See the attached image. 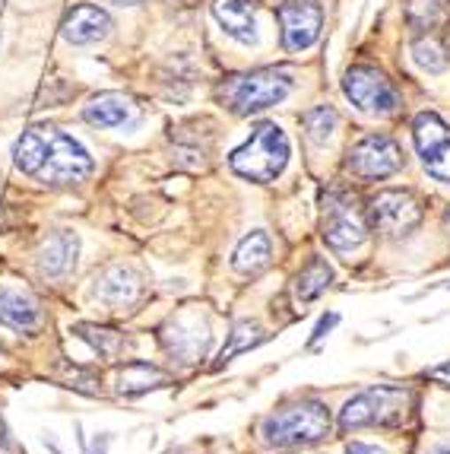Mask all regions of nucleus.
Here are the masks:
<instances>
[{"instance_id": "nucleus-11", "label": "nucleus", "mask_w": 450, "mask_h": 454, "mask_svg": "<svg viewBox=\"0 0 450 454\" xmlns=\"http://www.w3.org/2000/svg\"><path fill=\"white\" fill-rule=\"evenodd\" d=\"M162 340H166V349L181 363H197L203 359L206 347H210V327L206 321L194 318V315H181V318L168 321L162 327Z\"/></svg>"}, {"instance_id": "nucleus-12", "label": "nucleus", "mask_w": 450, "mask_h": 454, "mask_svg": "<svg viewBox=\"0 0 450 454\" xmlns=\"http://www.w3.org/2000/svg\"><path fill=\"white\" fill-rule=\"evenodd\" d=\"M0 327L19 333H35L42 327V305L23 289L0 286Z\"/></svg>"}, {"instance_id": "nucleus-16", "label": "nucleus", "mask_w": 450, "mask_h": 454, "mask_svg": "<svg viewBox=\"0 0 450 454\" xmlns=\"http://www.w3.org/2000/svg\"><path fill=\"white\" fill-rule=\"evenodd\" d=\"M76 251H80L76 235L67 232V229H60V232H54L38 248V270L45 273V277H67L76 267Z\"/></svg>"}, {"instance_id": "nucleus-22", "label": "nucleus", "mask_w": 450, "mask_h": 454, "mask_svg": "<svg viewBox=\"0 0 450 454\" xmlns=\"http://www.w3.org/2000/svg\"><path fill=\"white\" fill-rule=\"evenodd\" d=\"M413 137H415V150H419L422 160H425L428 153H435L444 140H450V130L435 112H422L413 121Z\"/></svg>"}, {"instance_id": "nucleus-30", "label": "nucleus", "mask_w": 450, "mask_h": 454, "mask_svg": "<svg viewBox=\"0 0 450 454\" xmlns=\"http://www.w3.org/2000/svg\"><path fill=\"white\" fill-rule=\"evenodd\" d=\"M345 454H387V451L375 445H365V442H353V445L345 448Z\"/></svg>"}, {"instance_id": "nucleus-15", "label": "nucleus", "mask_w": 450, "mask_h": 454, "mask_svg": "<svg viewBox=\"0 0 450 454\" xmlns=\"http://www.w3.org/2000/svg\"><path fill=\"white\" fill-rule=\"evenodd\" d=\"M143 295V283L130 267H108L96 277V299H102L105 305H134Z\"/></svg>"}, {"instance_id": "nucleus-17", "label": "nucleus", "mask_w": 450, "mask_h": 454, "mask_svg": "<svg viewBox=\"0 0 450 454\" xmlns=\"http://www.w3.org/2000/svg\"><path fill=\"white\" fill-rule=\"evenodd\" d=\"M134 102L120 92H98L89 106L83 108V118L96 128H124L128 121H134Z\"/></svg>"}, {"instance_id": "nucleus-2", "label": "nucleus", "mask_w": 450, "mask_h": 454, "mask_svg": "<svg viewBox=\"0 0 450 454\" xmlns=\"http://www.w3.org/2000/svg\"><path fill=\"white\" fill-rule=\"evenodd\" d=\"M232 168L235 175L248 178V182H273L289 162V137L283 134L279 124H257L254 134L248 137V144L238 146L232 153Z\"/></svg>"}, {"instance_id": "nucleus-8", "label": "nucleus", "mask_w": 450, "mask_h": 454, "mask_svg": "<svg viewBox=\"0 0 450 454\" xmlns=\"http://www.w3.org/2000/svg\"><path fill=\"white\" fill-rule=\"evenodd\" d=\"M368 223L387 239H403L422 223V204L413 191H381L371 200Z\"/></svg>"}, {"instance_id": "nucleus-5", "label": "nucleus", "mask_w": 450, "mask_h": 454, "mask_svg": "<svg viewBox=\"0 0 450 454\" xmlns=\"http://www.w3.org/2000/svg\"><path fill=\"white\" fill-rule=\"evenodd\" d=\"M323 242L333 251H355L368 239V220L353 194L330 191L323 197V220H321Z\"/></svg>"}, {"instance_id": "nucleus-29", "label": "nucleus", "mask_w": 450, "mask_h": 454, "mask_svg": "<svg viewBox=\"0 0 450 454\" xmlns=\"http://www.w3.org/2000/svg\"><path fill=\"white\" fill-rule=\"evenodd\" d=\"M428 379H431V381H441L444 387H450V363L435 365V369L428 372Z\"/></svg>"}, {"instance_id": "nucleus-4", "label": "nucleus", "mask_w": 450, "mask_h": 454, "mask_svg": "<svg viewBox=\"0 0 450 454\" xmlns=\"http://www.w3.org/2000/svg\"><path fill=\"white\" fill-rule=\"evenodd\" d=\"M292 92V76L283 70H254V74H238L219 86V98L232 108L235 114H254L263 108L276 106Z\"/></svg>"}, {"instance_id": "nucleus-14", "label": "nucleus", "mask_w": 450, "mask_h": 454, "mask_svg": "<svg viewBox=\"0 0 450 454\" xmlns=\"http://www.w3.org/2000/svg\"><path fill=\"white\" fill-rule=\"evenodd\" d=\"M213 16L235 42L251 45L257 38V7L254 0H213Z\"/></svg>"}, {"instance_id": "nucleus-31", "label": "nucleus", "mask_w": 450, "mask_h": 454, "mask_svg": "<svg viewBox=\"0 0 450 454\" xmlns=\"http://www.w3.org/2000/svg\"><path fill=\"white\" fill-rule=\"evenodd\" d=\"M0 454H10V435L7 426H4V417H0Z\"/></svg>"}, {"instance_id": "nucleus-10", "label": "nucleus", "mask_w": 450, "mask_h": 454, "mask_svg": "<svg viewBox=\"0 0 450 454\" xmlns=\"http://www.w3.org/2000/svg\"><path fill=\"white\" fill-rule=\"evenodd\" d=\"M279 32H283V45L289 51H308L321 38L323 13L317 0H285L276 10Z\"/></svg>"}, {"instance_id": "nucleus-26", "label": "nucleus", "mask_w": 450, "mask_h": 454, "mask_svg": "<svg viewBox=\"0 0 450 454\" xmlns=\"http://www.w3.org/2000/svg\"><path fill=\"white\" fill-rule=\"evenodd\" d=\"M413 61L419 64L422 70H428V74H441V70H447V51H444V45L435 35L415 38Z\"/></svg>"}, {"instance_id": "nucleus-27", "label": "nucleus", "mask_w": 450, "mask_h": 454, "mask_svg": "<svg viewBox=\"0 0 450 454\" xmlns=\"http://www.w3.org/2000/svg\"><path fill=\"white\" fill-rule=\"evenodd\" d=\"M422 162H425V172L431 175V178H438V182H450V140H444L435 153H428Z\"/></svg>"}, {"instance_id": "nucleus-6", "label": "nucleus", "mask_w": 450, "mask_h": 454, "mask_svg": "<svg viewBox=\"0 0 450 454\" xmlns=\"http://www.w3.org/2000/svg\"><path fill=\"white\" fill-rule=\"evenodd\" d=\"M92 175V156L83 144H76L74 137L58 128H48L45 162L38 168V182L45 184H76L86 182Z\"/></svg>"}, {"instance_id": "nucleus-18", "label": "nucleus", "mask_w": 450, "mask_h": 454, "mask_svg": "<svg viewBox=\"0 0 450 454\" xmlns=\"http://www.w3.org/2000/svg\"><path fill=\"white\" fill-rule=\"evenodd\" d=\"M273 258V245H270V235L267 232H251L244 235L238 242V248H235L232 254V270L235 273H260L263 267L270 264Z\"/></svg>"}, {"instance_id": "nucleus-23", "label": "nucleus", "mask_w": 450, "mask_h": 454, "mask_svg": "<svg viewBox=\"0 0 450 454\" xmlns=\"http://www.w3.org/2000/svg\"><path fill=\"white\" fill-rule=\"evenodd\" d=\"M80 340H86L102 359H118L124 353V333L114 327H98V325H76Z\"/></svg>"}, {"instance_id": "nucleus-34", "label": "nucleus", "mask_w": 450, "mask_h": 454, "mask_svg": "<svg viewBox=\"0 0 450 454\" xmlns=\"http://www.w3.org/2000/svg\"><path fill=\"white\" fill-rule=\"evenodd\" d=\"M114 4H128V7H134V4H140V0H114Z\"/></svg>"}, {"instance_id": "nucleus-24", "label": "nucleus", "mask_w": 450, "mask_h": 454, "mask_svg": "<svg viewBox=\"0 0 450 454\" xmlns=\"http://www.w3.org/2000/svg\"><path fill=\"white\" fill-rule=\"evenodd\" d=\"M263 340V331L257 321H238V325L232 327V333H229V343L222 347V353H219V363H229L232 356H238V353H244V349L257 347V343Z\"/></svg>"}, {"instance_id": "nucleus-7", "label": "nucleus", "mask_w": 450, "mask_h": 454, "mask_svg": "<svg viewBox=\"0 0 450 454\" xmlns=\"http://www.w3.org/2000/svg\"><path fill=\"white\" fill-rule=\"evenodd\" d=\"M343 92L365 114H381L384 118V114H393L400 108V96L387 80V74H381L377 67H365V64H355V67L345 70Z\"/></svg>"}, {"instance_id": "nucleus-32", "label": "nucleus", "mask_w": 450, "mask_h": 454, "mask_svg": "<svg viewBox=\"0 0 450 454\" xmlns=\"http://www.w3.org/2000/svg\"><path fill=\"white\" fill-rule=\"evenodd\" d=\"M108 448V435H102V439H96V448H92V454H105Z\"/></svg>"}, {"instance_id": "nucleus-19", "label": "nucleus", "mask_w": 450, "mask_h": 454, "mask_svg": "<svg viewBox=\"0 0 450 454\" xmlns=\"http://www.w3.org/2000/svg\"><path fill=\"white\" fill-rule=\"evenodd\" d=\"M168 385V375L150 363H128L118 372V394L120 397H140L152 387Z\"/></svg>"}, {"instance_id": "nucleus-1", "label": "nucleus", "mask_w": 450, "mask_h": 454, "mask_svg": "<svg viewBox=\"0 0 450 454\" xmlns=\"http://www.w3.org/2000/svg\"><path fill=\"white\" fill-rule=\"evenodd\" d=\"M333 429L330 410L317 401H301L292 407H283L276 413L263 419L260 439L270 448H299V445H314V442L327 439Z\"/></svg>"}, {"instance_id": "nucleus-33", "label": "nucleus", "mask_w": 450, "mask_h": 454, "mask_svg": "<svg viewBox=\"0 0 450 454\" xmlns=\"http://www.w3.org/2000/svg\"><path fill=\"white\" fill-rule=\"evenodd\" d=\"M428 454H450V445H435V448H428Z\"/></svg>"}, {"instance_id": "nucleus-28", "label": "nucleus", "mask_w": 450, "mask_h": 454, "mask_svg": "<svg viewBox=\"0 0 450 454\" xmlns=\"http://www.w3.org/2000/svg\"><path fill=\"white\" fill-rule=\"evenodd\" d=\"M337 321H339V315H327V318H321V325H317V331L311 333V347H317V343H321L323 337L330 333V327L337 325Z\"/></svg>"}, {"instance_id": "nucleus-25", "label": "nucleus", "mask_w": 450, "mask_h": 454, "mask_svg": "<svg viewBox=\"0 0 450 454\" xmlns=\"http://www.w3.org/2000/svg\"><path fill=\"white\" fill-rule=\"evenodd\" d=\"M337 121L339 118L330 106H317V108H311V112H305V118H301L311 144H327L333 137V130H337Z\"/></svg>"}, {"instance_id": "nucleus-3", "label": "nucleus", "mask_w": 450, "mask_h": 454, "mask_svg": "<svg viewBox=\"0 0 450 454\" xmlns=\"http://www.w3.org/2000/svg\"><path fill=\"white\" fill-rule=\"evenodd\" d=\"M413 407V391L393 385H375L359 391L339 410V429H361V426H397Z\"/></svg>"}, {"instance_id": "nucleus-21", "label": "nucleus", "mask_w": 450, "mask_h": 454, "mask_svg": "<svg viewBox=\"0 0 450 454\" xmlns=\"http://www.w3.org/2000/svg\"><path fill=\"white\" fill-rule=\"evenodd\" d=\"M333 283V267L323 258H311L295 277V299L299 302H311L317 295H323Z\"/></svg>"}, {"instance_id": "nucleus-9", "label": "nucleus", "mask_w": 450, "mask_h": 454, "mask_svg": "<svg viewBox=\"0 0 450 454\" xmlns=\"http://www.w3.org/2000/svg\"><path fill=\"white\" fill-rule=\"evenodd\" d=\"M349 172L359 178H387V175L403 168V150L393 137L387 134H368L349 146Z\"/></svg>"}, {"instance_id": "nucleus-20", "label": "nucleus", "mask_w": 450, "mask_h": 454, "mask_svg": "<svg viewBox=\"0 0 450 454\" xmlns=\"http://www.w3.org/2000/svg\"><path fill=\"white\" fill-rule=\"evenodd\" d=\"M406 23L415 32H438L450 23V0H406Z\"/></svg>"}, {"instance_id": "nucleus-13", "label": "nucleus", "mask_w": 450, "mask_h": 454, "mask_svg": "<svg viewBox=\"0 0 450 454\" xmlns=\"http://www.w3.org/2000/svg\"><path fill=\"white\" fill-rule=\"evenodd\" d=\"M108 29H112V20L105 10H98L96 4H80L64 16L60 35L67 38L70 45H92L98 38H105Z\"/></svg>"}]
</instances>
